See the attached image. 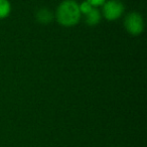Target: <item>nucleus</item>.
Returning <instances> with one entry per match:
<instances>
[{
  "label": "nucleus",
  "instance_id": "20e7f679",
  "mask_svg": "<svg viewBox=\"0 0 147 147\" xmlns=\"http://www.w3.org/2000/svg\"><path fill=\"white\" fill-rule=\"evenodd\" d=\"M85 16V22L89 25V26H95L97 25L102 19V14L101 11L99 10L97 7H93L87 14L84 15Z\"/></svg>",
  "mask_w": 147,
  "mask_h": 147
},
{
  "label": "nucleus",
  "instance_id": "6e6552de",
  "mask_svg": "<svg viewBox=\"0 0 147 147\" xmlns=\"http://www.w3.org/2000/svg\"><path fill=\"white\" fill-rule=\"evenodd\" d=\"M87 2H89L93 7H98V6H102L106 0H86Z\"/></svg>",
  "mask_w": 147,
  "mask_h": 147
},
{
  "label": "nucleus",
  "instance_id": "7ed1b4c3",
  "mask_svg": "<svg viewBox=\"0 0 147 147\" xmlns=\"http://www.w3.org/2000/svg\"><path fill=\"white\" fill-rule=\"evenodd\" d=\"M124 27L131 35H139L144 29V20L140 13L130 12L124 18Z\"/></svg>",
  "mask_w": 147,
  "mask_h": 147
},
{
  "label": "nucleus",
  "instance_id": "423d86ee",
  "mask_svg": "<svg viewBox=\"0 0 147 147\" xmlns=\"http://www.w3.org/2000/svg\"><path fill=\"white\" fill-rule=\"evenodd\" d=\"M11 11V4L9 0H0V19L5 18Z\"/></svg>",
  "mask_w": 147,
  "mask_h": 147
},
{
  "label": "nucleus",
  "instance_id": "39448f33",
  "mask_svg": "<svg viewBox=\"0 0 147 147\" xmlns=\"http://www.w3.org/2000/svg\"><path fill=\"white\" fill-rule=\"evenodd\" d=\"M53 18H55V13L47 7L40 8L36 12V20L41 24H47L51 22Z\"/></svg>",
  "mask_w": 147,
  "mask_h": 147
},
{
  "label": "nucleus",
  "instance_id": "0eeeda50",
  "mask_svg": "<svg viewBox=\"0 0 147 147\" xmlns=\"http://www.w3.org/2000/svg\"><path fill=\"white\" fill-rule=\"evenodd\" d=\"M79 8H80L81 14L85 15V14H87V13H88L89 11H90L91 9L93 8V6L90 4V3L87 2L86 0H85V1H83L82 3H80V4H79Z\"/></svg>",
  "mask_w": 147,
  "mask_h": 147
},
{
  "label": "nucleus",
  "instance_id": "f03ea898",
  "mask_svg": "<svg viewBox=\"0 0 147 147\" xmlns=\"http://www.w3.org/2000/svg\"><path fill=\"white\" fill-rule=\"evenodd\" d=\"M102 17L109 21H114L119 19L123 15L125 7L119 0H106V2L102 5Z\"/></svg>",
  "mask_w": 147,
  "mask_h": 147
},
{
  "label": "nucleus",
  "instance_id": "f257e3e1",
  "mask_svg": "<svg viewBox=\"0 0 147 147\" xmlns=\"http://www.w3.org/2000/svg\"><path fill=\"white\" fill-rule=\"evenodd\" d=\"M79 3L76 0H63L59 3L55 12V18L57 21L65 27L75 26L81 19Z\"/></svg>",
  "mask_w": 147,
  "mask_h": 147
}]
</instances>
